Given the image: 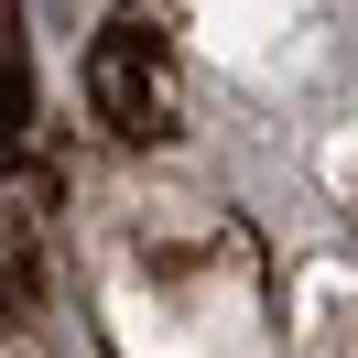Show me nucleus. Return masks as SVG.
<instances>
[{"label":"nucleus","instance_id":"obj_1","mask_svg":"<svg viewBox=\"0 0 358 358\" xmlns=\"http://www.w3.org/2000/svg\"><path fill=\"white\" fill-rule=\"evenodd\" d=\"M87 109L109 120L120 141H163L174 131V44H163L141 11H120L87 44Z\"/></svg>","mask_w":358,"mask_h":358},{"label":"nucleus","instance_id":"obj_3","mask_svg":"<svg viewBox=\"0 0 358 358\" xmlns=\"http://www.w3.org/2000/svg\"><path fill=\"white\" fill-rule=\"evenodd\" d=\"M0 358H44V348H33L22 326H11V304H0Z\"/></svg>","mask_w":358,"mask_h":358},{"label":"nucleus","instance_id":"obj_2","mask_svg":"<svg viewBox=\"0 0 358 358\" xmlns=\"http://www.w3.org/2000/svg\"><path fill=\"white\" fill-rule=\"evenodd\" d=\"M33 131V66H22V0H0V152Z\"/></svg>","mask_w":358,"mask_h":358}]
</instances>
